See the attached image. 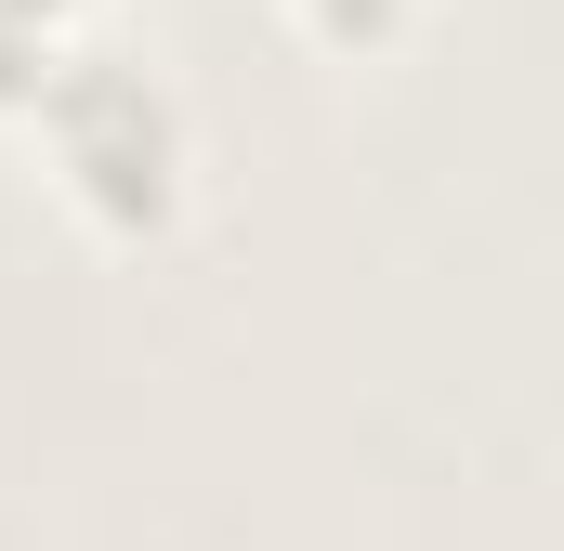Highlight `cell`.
<instances>
[{
  "mask_svg": "<svg viewBox=\"0 0 564 551\" xmlns=\"http://www.w3.org/2000/svg\"><path fill=\"white\" fill-rule=\"evenodd\" d=\"M13 132L40 144V184L66 197V224L93 250H132L144 263V250H171L197 224V171H210L197 158V106H184V79L144 40H119V26H79Z\"/></svg>",
  "mask_w": 564,
  "mask_h": 551,
  "instance_id": "1",
  "label": "cell"
},
{
  "mask_svg": "<svg viewBox=\"0 0 564 551\" xmlns=\"http://www.w3.org/2000/svg\"><path fill=\"white\" fill-rule=\"evenodd\" d=\"M276 13L328 53V66H381V53H408V40H421L433 0H276Z\"/></svg>",
  "mask_w": 564,
  "mask_h": 551,
  "instance_id": "2",
  "label": "cell"
},
{
  "mask_svg": "<svg viewBox=\"0 0 564 551\" xmlns=\"http://www.w3.org/2000/svg\"><path fill=\"white\" fill-rule=\"evenodd\" d=\"M79 26H53V13H26V0H0V132L40 106V79H53V53H66Z\"/></svg>",
  "mask_w": 564,
  "mask_h": 551,
  "instance_id": "3",
  "label": "cell"
},
{
  "mask_svg": "<svg viewBox=\"0 0 564 551\" xmlns=\"http://www.w3.org/2000/svg\"><path fill=\"white\" fill-rule=\"evenodd\" d=\"M26 13H53V26H106L119 0H26Z\"/></svg>",
  "mask_w": 564,
  "mask_h": 551,
  "instance_id": "4",
  "label": "cell"
}]
</instances>
